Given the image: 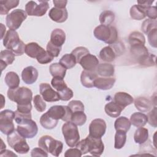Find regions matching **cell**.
<instances>
[{"label":"cell","instance_id":"4","mask_svg":"<svg viewBox=\"0 0 157 157\" xmlns=\"http://www.w3.org/2000/svg\"><path fill=\"white\" fill-rule=\"evenodd\" d=\"M7 97L12 101L16 102L17 105L28 104L33 99V93L27 87H18L15 89H9Z\"/></svg>","mask_w":157,"mask_h":157},{"label":"cell","instance_id":"28","mask_svg":"<svg viewBox=\"0 0 157 157\" xmlns=\"http://www.w3.org/2000/svg\"><path fill=\"white\" fill-rule=\"evenodd\" d=\"M147 116L141 112H134L130 118L131 123L137 128L143 127L147 123Z\"/></svg>","mask_w":157,"mask_h":157},{"label":"cell","instance_id":"26","mask_svg":"<svg viewBox=\"0 0 157 157\" xmlns=\"http://www.w3.org/2000/svg\"><path fill=\"white\" fill-rule=\"evenodd\" d=\"M44 49L36 42H30L26 45L25 53L32 58H36Z\"/></svg>","mask_w":157,"mask_h":157},{"label":"cell","instance_id":"13","mask_svg":"<svg viewBox=\"0 0 157 157\" xmlns=\"http://www.w3.org/2000/svg\"><path fill=\"white\" fill-rule=\"evenodd\" d=\"M106 128V123L103 119H94L89 126V136L94 138H101L105 133Z\"/></svg>","mask_w":157,"mask_h":157},{"label":"cell","instance_id":"46","mask_svg":"<svg viewBox=\"0 0 157 157\" xmlns=\"http://www.w3.org/2000/svg\"><path fill=\"white\" fill-rule=\"evenodd\" d=\"M33 102H34V107L38 112H42L45 110L46 104L44 102L43 98H42V97L40 96V95H39V94L36 95L34 97Z\"/></svg>","mask_w":157,"mask_h":157},{"label":"cell","instance_id":"60","mask_svg":"<svg viewBox=\"0 0 157 157\" xmlns=\"http://www.w3.org/2000/svg\"><path fill=\"white\" fill-rule=\"evenodd\" d=\"M53 2L55 7L59 9H65L67 1L66 0H53Z\"/></svg>","mask_w":157,"mask_h":157},{"label":"cell","instance_id":"57","mask_svg":"<svg viewBox=\"0 0 157 157\" xmlns=\"http://www.w3.org/2000/svg\"><path fill=\"white\" fill-rule=\"evenodd\" d=\"M112 45L111 46L112 48H113V51L115 52L116 56L117 55H120L122 53H124V46L123 45V44H122L121 42H117V43H114L113 44H112Z\"/></svg>","mask_w":157,"mask_h":157},{"label":"cell","instance_id":"34","mask_svg":"<svg viewBox=\"0 0 157 157\" xmlns=\"http://www.w3.org/2000/svg\"><path fill=\"white\" fill-rule=\"evenodd\" d=\"M148 139V130L143 127L137 128L134 135V139L136 144H142L147 141Z\"/></svg>","mask_w":157,"mask_h":157},{"label":"cell","instance_id":"9","mask_svg":"<svg viewBox=\"0 0 157 157\" xmlns=\"http://www.w3.org/2000/svg\"><path fill=\"white\" fill-rule=\"evenodd\" d=\"M27 17V13L22 9H15L9 13L6 18L7 26L11 30L18 29Z\"/></svg>","mask_w":157,"mask_h":157},{"label":"cell","instance_id":"35","mask_svg":"<svg viewBox=\"0 0 157 157\" xmlns=\"http://www.w3.org/2000/svg\"><path fill=\"white\" fill-rule=\"evenodd\" d=\"M131 17L136 20H141L144 19L146 15L145 13V7L140 5H134L130 9Z\"/></svg>","mask_w":157,"mask_h":157},{"label":"cell","instance_id":"41","mask_svg":"<svg viewBox=\"0 0 157 157\" xmlns=\"http://www.w3.org/2000/svg\"><path fill=\"white\" fill-rule=\"evenodd\" d=\"M86 121V116L83 111H78L72 113L71 121L77 126H82Z\"/></svg>","mask_w":157,"mask_h":157},{"label":"cell","instance_id":"6","mask_svg":"<svg viewBox=\"0 0 157 157\" xmlns=\"http://www.w3.org/2000/svg\"><path fill=\"white\" fill-rule=\"evenodd\" d=\"M25 139L17 129H14L13 131L7 135V140L9 145L17 153L26 154L29 151V147L26 143Z\"/></svg>","mask_w":157,"mask_h":157},{"label":"cell","instance_id":"30","mask_svg":"<svg viewBox=\"0 0 157 157\" xmlns=\"http://www.w3.org/2000/svg\"><path fill=\"white\" fill-rule=\"evenodd\" d=\"M128 42L131 46L133 45H144L145 43V38L142 33L139 31H134L131 33L128 37Z\"/></svg>","mask_w":157,"mask_h":157},{"label":"cell","instance_id":"14","mask_svg":"<svg viewBox=\"0 0 157 157\" xmlns=\"http://www.w3.org/2000/svg\"><path fill=\"white\" fill-rule=\"evenodd\" d=\"M39 91L43 99L47 102H52L60 100V96L58 93L53 90L48 83H40L39 85Z\"/></svg>","mask_w":157,"mask_h":157},{"label":"cell","instance_id":"20","mask_svg":"<svg viewBox=\"0 0 157 157\" xmlns=\"http://www.w3.org/2000/svg\"><path fill=\"white\" fill-rule=\"evenodd\" d=\"M66 40V34L63 30L59 28L52 31L50 36V42L57 47H61Z\"/></svg>","mask_w":157,"mask_h":157},{"label":"cell","instance_id":"48","mask_svg":"<svg viewBox=\"0 0 157 157\" xmlns=\"http://www.w3.org/2000/svg\"><path fill=\"white\" fill-rule=\"evenodd\" d=\"M72 112H78V111H83L84 112V105L80 101L78 100H73L69 102L67 105Z\"/></svg>","mask_w":157,"mask_h":157},{"label":"cell","instance_id":"33","mask_svg":"<svg viewBox=\"0 0 157 157\" xmlns=\"http://www.w3.org/2000/svg\"><path fill=\"white\" fill-rule=\"evenodd\" d=\"M49 71L53 77H61L64 78L66 73V69L58 63L52 64L49 67Z\"/></svg>","mask_w":157,"mask_h":157},{"label":"cell","instance_id":"36","mask_svg":"<svg viewBox=\"0 0 157 157\" xmlns=\"http://www.w3.org/2000/svg\"><path fill=\"white\" fill-rule=\"evenodd\" d=\"M19 1L18 0H7L0 1V14H7L9 10L18 6Z\"/></svg>","mask_w":157,"mask_h":157},{"label":"cell","instance_id":"42","mask_svg":"<svg viewBox=\"0 0 157 157\" xmlns=\"http://www.w3.org/2000/svg\"><path fill=\"white\" fill-rule=\"evenodd\" d=\"M157 22L156 20H151V19H147L144 20L142 24L141 29L142 31L145 34H148L149 32H150L153 29L156 28Z\"/></svg>","mask_w":157,"mask_h":157},{"label":"cell","instance_id":"49","mask_svg":"<svg viewBox=\"0 0 157 157\" xmlns=\"http://www.w3.org/2000/svg\"><path fill=\"white\" fill-rule=\"evenodd\" d=\"M61 50V47L53 45L50 41H49L47 45V52L53 58L57 57L59 55Z\"/></svg>","mask_w":157,"mask_h":157},{"label":"cell","instance_id":"55","mask_svg":"<svg viewBox=\"0 0 157 157\" xmlns=\"http://www.w3.org/2000/svg\"><path fill=\"white\" fill-rule=\"evenodd\" d=\"M156 33L157 28H155L149 32L147 34L148 42L150 45L154 48H156Z\"/></svg>","mask_w":157,"mask_h":157},{"label":"cell","instance_id":"37","mask_svg":"<svg viewBox=\"0 0 157 157\" xmlns=\"http://www.w3.org/2000/svg\"><path fill=\"white\" fill-rule=\"evenodd\" d=\"M59 63L66 69H70L75 66L77 62L75 57L70 53L64 55L59 59Z\"/></svg>","mask_w":157,"mask_h":157},{"label":"cell","instance_id":"27","mask_svg":"<svg viewBox=\"0 0 157 157\" xmlns=\"http://www.w3.org/2000/svg\"><path fill=\"white\" fill-rule=\"evenodd\" d=\"M4 81L9 89H15L18 87L20 80L18 74L13 71L9 72L6 74Z\"/></svg>","mask_w":157,"mask_h":157},{"label":"cell","instance_id":"7","mask_svg":"<svg viewBox=\"0 0 157 157\" xmlns=\"http://www.w3.org/2000/svg\"><path fill=\"white\" fill-rule=\"evenodd\" d=\"M62 132L66 144L69 147H74L80 140L79 132L77 125L72 121H66L62 126Z\"/></svg>","mask_w":157,"mask_h":157},{"label":"cell","instance_id":"16","mask_svg":"<svg viewBox=\"0 0 157 157\" xmlns=\"http://www.w3.org/2000/svg\"><path fill=\"white\" fill-rule=\"evenodd\" d=\"M39 73L36 68L33 66H28L23 69L21 72V78L23 81L28 85H31L36 82Z\"/></svg>","mask_w":157,"mask_h":157},{"label":"cell","instance_id":"3","mask_svg":"<svg viewBox=\"0 0 157 157\" xmlns=\"http://www.w3.org/2000/svg\"><path fill=\"white\" fill-rule=\"evenodd\" d=\"M94 37L107 44L115 43L118 39V32L114 26L100 25L96 26L93 31Z\"/></svg>","mask_w":157,"mask_h":157},{"label":"cell","instance_id":"29","mask_svg":"<svg viewBox=\"0 0 157 157\" xmlns=\"http://www.w3.org/2000/svg\"><path fill=\"white\" fill-rule=\"evenodd\" d=\"M58 121L52 118L47 112L44 113L40 118V123L42 127L47 129H52L55 128L57 124Z\"/></svg>","mask_w":157,"mask_h":157},{"label":"cell","instance_id":"62","mask_svg":"<svg viewBox=\"0 0 157 157\" xmlns=\"http://www.w3.org/2000/svg\"><path fill=\"white\" fill-rule=\"evenodd\" d=\"M154 1H138L137 3L139 4V5L144 7H149L151 6V5L152 4V3Z\"/></svg>","mask_w":157,"mask_h":157},{"label":"cell","instance_id":"63","mask_svg":"<svg viewBox=\"0 0 157 157\" xmlns=\"http://www.w3.org/2000/svg\"><path fill=\"white\" fill-rule=\"evenodd\" d=\"M1 39H2L4 35V33L6 32V27L4 26L2 23H1Z\"/></svg>","mask_w":157,"mask_h":157},{"label":"cell","instance_id":"1","mask_svg":"<svg viewBox=\"0 0 157 157\" xmlns=\"http://www.w3.org/2000/svg\"><path fill=\"white\" fill-rule=\"evenodd\" d=\"M82 155L90 153L94 156H101L104 150V145L101 138H94L88 136L85 139L79 141L75 146Z\"/></svg>","mask_w":157,"mask_h":157},{"label":"cell","instance_id":"19","mask_svg":"<svg viewBox=\"0 0 157 157\" xmlns=\"http://www.w3.org/2000/svg\"><path fill=\"white\" fill-rule=\"evenodd\" d=\"M113 101L123 109L134 102V99L129 94L125 92H117L113 97Z\"/></svg>","mask_w":157,"mask_h":157},{"label":"cell","instance_id":"25","mask_svg":"<svg viewBox=\"0 0 157 157\" xmlns=\"http://www.w3.org/2000/svg\"><path fill=\"white\" fill-rule=\"evenodd\" d=\"M104 110L107 115L112 118H117L120 116L123 109L114 101H112L105 104Z\"/></svg>","mask_w":157,"mask_h":157},{"label":"cell","instance_id":"58","mask_svg":"<svg viewBox=\"0 0 157 157\" xmlns=\"http://www.w3.org/2000/svg\"><path fill=\"white\" fill-rule=\"evenodd\" d=\"M31 156H33V157H35V156L47 157L48 156V153H47V151H45L44 150H43L40 147L34 148L31 150Z\"/></svg>","mask_w":157,"mask_h":157},{"label":"cell","instance_id":"5","mask_svg":"<svg viewBox=\"0 0 157 157\" xmlns=\"http://www.w3.org/2000/svg\"><path fill=\"white\" fill-rule=\"evenodd\" d=\"M38 145L45 151L55 156H58L61 154L63 147L61 141L55 140L52 136L48 135L43 136L39 139Z\"/></svg>","mask_w":157,"mask_h":157},{"label":"cell","instance_id":"23","mask_svg":"<svg viewBox=\"0 0 157 157\" xmlns=\"http://www.w3.org/2000/svg\"><path fill=\"white\" fill-rule=\"evenodd\" d=\"M15 55L9 50H2L0 53V64L2 71L8 65L12 64L15 60Z\"/></svg>","mask_w":157,"mask_h":157},{"label":"cell","instance_id":"40","mask_svg":"<svg viewBox=\"0 0 157 157\" xmlns=\"http://www.w3.org/2000/svg\"><path fill=\"white\" fill-rule=\"evenodd\" d=\"M126 141V132L123 131H117L115 135L114 147L116 149H121L124 147Z\"/></svg>","mask_w":157,"mask_h":157},{"label":"cell","instance_id":"47","mask_svg":"<svg viewBox=\"0 0 157 157\" xmlns=\"http://www.w3.org/2000/svg\"><path fill=\"white\" fill-rule=\"evenodd\" d=\"M36 59L37 62L40 64H45L50 63L53 59V57L44 50L38 55Z\"/></svg>","mask_w":157,"mask_h":157},{"label":"cell","instance_id":"17","mask_svg":"<svg viewBox=\"0 0 157 157\" xmlns=\"http://www.w3.org/2000/svg\"><path fill=\"white\" fill-rule=\"evenodd\" d=\"M48 16L51 20L56 23H63L67 19L68 13L66 8L59 9L53 7L50 10Z\"/></svg>","mask_w":157,"mask_h":157},{"label":"cell","instance_id":"24","mask_svg":"<svg viewBox=\"0 0 157 157\" xmlns=\"http://www.w3.org/2000/svg\"><path fill=\"white\" fill-rule=\"evenodd\" d=\"M134 105L137 110L140 112H145L149 111L151 108L153 104L151 101L145 97H137L134 101Z\"/></svg>","mask_w":157,"mask_h":157},{"label":"cell","instance_id":"15","mask_svg":"<svg viewBox=\"0 0 157 157\" xmlns=\"http://www.w3.org/2000/svg\"><path fill=\"white\" fill-rule=\"evenodd\" d=\"M79 64L85 71H95L99 64V60L95 55L90 53L84 56L79 61Z\"/></svg>","mask_w":157,"mask_h":157},{"label":"cell","instance_id":"8","mask_svg":"<svg viewBox=\"0 0 157 157\" xmlns=\"http://www.w3.org/2000/svg\"><path fill=\"white\" fill-rule=\"evenodd\" d=\"M15 112L6 109L0 112V131L6 135H9L14 131L13 120L15 119Z\"/></svg>","mask_w":157,"mask_h":157},{"label":"cell","instance_id":"54","mask_svg":"<svg viewBox=\"0 0 157 157\" xmlns=\"http://www.w3.org/2000/svg\"><path fill=\"white\" fill-rule=\"evenodd\" d=\"M145 15L151 20H156L157 17L156 6H149L145 7Z\"/></svg>","mask_w":157,"mask_h":157},{"label":"cell","instance_id":"38","mask_svg":"<svg viewBox=\"0 0 157 157\" xmlns=\"http://www.w3.org/2000/svg\"><path fill=\"white\" fill-rule=\"evenodd\" d=\"M115 20V13L111 10H104L99 15V21L101 25L110 26Z\"/></svg>","mask_w":157,"mask_h":157},{"label":"cell","instance_id":"22","mask_svg":"<svg viewBox=\"0 0 157 157\" xmlns=\"http://www.w3.org/2000/svg\"><path fill=\"white\" fill-rule=\"evenodd\" d=\"M113 77H98L94 82V86L102 90H110L115 82Z\"/></svg>","mask_w":157,"mask_h":157},{"label":"cell","instance_id":"12","mask_svg":"<svg viewBox=\"0 0 157 157\" xmlns=\"http://www.w3.org/2000/svg\"><path fill=\"white\" fill-rule=\"evenodd\" d=\"M17 130L23 137L31 139L37 134L38 128L34 121L28 119L18 124Z\"/></svg>","mask_w":157,"mask_h":157},{"label":"cell","instance_id":"2","mask_svg":"<svg viewBox=\"0 0 157 157\" xmlns=\"http://www.w3.org/2000/svg\"><path fill=\"white\" fill-rule=\"evenodd\" d=\"M3 45L16 56L22 55L25 52L26 45L20 39L17 32L14 30L9 29L7 31L3 39Z\"/></svg>","mask_w":157,"mask_h":157},{"label":"cell","instance_id":"50","mask_svg":"<svg viewBox=\"0 0 157 157\" xmlns=\"http://www.w3.org/2000/svg\"><path fill=\"white\" fill-rule=\"evenodd\" d=\"M156 112H157V109L156 107H155L147 115L148 123L153 126L154 128H156L157 126V122H156Z\"/></svg>","mask_w":157,"mask_h":157},{"label":"cell","instance_id":"61","mask_svg":"<svg viewBox=\"0 0 157 157\" xmlns=\"http://www.w3.org/2000/svg\"><path fill=\"white\" fill-rule=\"evenodd\" d=\"M1 156H17V155L13 153L12 151L8 150H1Z\"/></svg>","mask_w":157,"mask_h":157},{"label":"cell","instance_id":"45","mask_svg":"<svg viewBox=\"0 0 157 157\" xmlns=\"http://www.w3.org/2000/svg\"><path fill=\"white\" fill-rule=\"evenodd\" d=\"M156 56L154 55L148 53L147 55L138 60L139 63L144 66H153L155 65Z\"/></svg>","mask_w":157,"mask_h":157},{"label":"cell","instance_id":"21","mask_svg":"<svg viewBox=\"0 0 157 157\" xmlns=\"http://www.w3.org/2000/svg\"><path fill=\"white\" fill-rule=\"evenodd\" d=\"M114 72V66L109 63L99 64L95 70L96 74L103 77H109L113 76Z\"/></svg>","mask_w":157,"mask_h":157},{"label":"cell","instance_id":"18","mask_svg":"<svg viewBox=\"0 0 157 157\" xmlns=\"http://www.w3.org/2000/svg\"><path fill=\"white\" fill-rule=\"evenodd\" d=\"M98 78L95 71H83L80 75L82 85L86 88H93L94 86V82Z\"/></svg>","mask_w":157,"mask_h":157},{"label":"cell","instance_id":"11","mask_svg":"<svg viewBox=\"0 0 157 157\" xmlns=\"http://www.w3.org/2000/svg\"><path fill=\"white\" fill-rule=\"evenodd\" d=\"M47 112L53 119L56 120L61 119L64 121H71L73 113L70 108L66 105L52 106Z\"/></svg>","mask_w":157,"mask_h":157},{"label":"cell","instance_id":"10","mask_svg":"<svg viewBox=\"0 0 157 157\" xmlns=\"http://www.w3.org/2000/svg\"><path fill=\"white\" fill-rule=\"evenodd\" d=\"M49 8L48 1H40L39 4L36 2L31 1L25 5V12L29 16L42 17L44 15Z\"/></svg>","mask_w":157,"mask_h":157},{"label":"cell","instance_id":"59","mask_svg":"<svg viewBox=\"0 0 157 157\" xmlns=\"http://www.w3.org/2000/svg\"><path fill=\"white\" fill-rule=\"evenodd\" d=\"M32 109V105L31 103L25 105H17V110L25 113H31V110Z\"/></svg>","mask_w":157,"mask_h":157},{"label":"cell","instance_id":"51","mask_svg":"<svg viewBox=\"0 0 157 157\" xmlns=\"http://www.w3.org/2000/svg\"><path fill=\"white\" fill-rule=\"evenodd\" d=\"M60 96V100L67 101L73 97V91L71 89L67 87L61 91L58 92Z\"/></svg>","mask_w":157,"mask_h":157},{"label":"cell","instance_id":"44","mask_svg":"<svg viewBox=\"0 0 157 157\" xmlns=\"http://www.w3.org/2000/svg\"><path fill=\"white\" fill-rule=\"evenodd\" d=\"M51 84L58 93L67 87L63 78L61 77H53L51 81Z\"/></svg>","mask_w":157,"mask_h":157},{"label":"cell","instance_id":"53","mask_svg":"<svg viewBox=\"0 0 157 157\" xmlns=\"http://www.w3.org/2000/svg\"><path fill=\"white\" fill-rule=\"evenodd\" d=\"M139 153H148V152H155L156 153V150L154 149L151 145L150 140L148 142H145L144 143L140 144Z\"/></svg>","mask_w":157,"mask_h":157},{"label":"cell","instance_id":"43","mask_svg":"<svg viewBox=\"0 0 157 157\" xmlns=\"http://www.w3.org/2000/svg\"><path fill=\"white\" fill-rule=\"evenodd\" d=\"M89 53H90L89 50L86 47H76L71 52V54L75 57L77 63H79L80 60L84 56Z\"/></svg>","mask_w":157,"mask_h":157},{"label":"cell","instance_id":"39","mask_svg":"<svg viewBox=\"0 0 157 157\" xmlns=\"http://www.w3.org/2000/svg\"><path fill=\"white\" fill-rule=\"evenodd\" d=\"M130 51L131 54L138 60L149 53L147 48L142 45L131 46Z\"/></svg>","mask_w":157,"mask_h":157},{"label":"cell","instance_id":"56","mask_svg":"<svg viewBox=\"0 0 157 157\" xmlns=\"http://www.w3.org/2000/svg\"><path fill=\"white\" fill-rule=\"evenodd\" d=\"M82 155L80 150L77 148H71L66 151L65 157H80Z\"/></svg>","mask_w":157,"mask_h":157},{"label":"cell","instance_id":"32","mask_svg":"<svg viewBox=\"0 0 157 157\" xmlns=\"http://www.w3.org/2000/svg\"><path fill=\"white\" fill-rule=\"evenodd\" d=\"M131 123L126 117H118L115 121L114 128L116 131H123L128 132L131 128Z\"/></svg>","mask_w":157,"mask_h":157},{"label":"cell","instance_id":"52","mask_svg":"<svg viewBox=\"0 0 157 157\" xmlns=\"http://www.w3.org/2000/svg\"><path fill=\"white\" fill-rule=\"evenodd\" d=\"M15 120L17 124L20 123L21 122L23 121L24 120H28V119H31V113H25L20 112L17 110L15 112Z\"/></svg>","mask_w":157,"mask_h":157},{"label":"cell","instance_id":"31","mask_svg":"<svg viewBox=\"0 0 157 157\" xmlns=\"http://www.w3.org/2000/svg\"><path fill=\"white\" fill-rule=\"evenodd\" d=\"M99 57L104 61L112 62L115 59L116 54L111 46H106L100 51Z\"/></svg>","mask_w":157,"mask_h":157}]
</instances>
